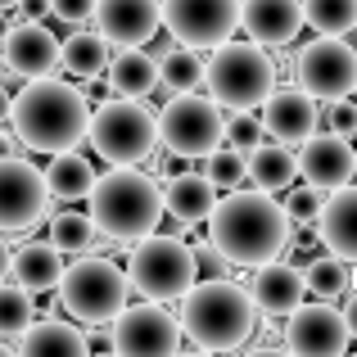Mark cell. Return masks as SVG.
<instances>
[{
  "instance_id": "obj_1",
  "label": "cell",
  "mask_w": 357,
  "mask_h": 357,
  "mask_svg": "<svg viewBox=\"0 0 357 357\" xmlns=\"http://www.w3.org/2000/svg\"><path fill=\"white\" fill-rule=\"evenodd\" d=\"M289 218L267 190H227L208 213V244L231 267H262L289 249Z\"/></svg>"
},
{
  "instance_id": "obj_2",
  "label": "cell",
  "mask_w": 357,
  "mask_h": 357,
  "mask_svg": "<svg viewBox=\"0 0 357 357\" xmlns=\"http://www.w3.org/2000/svg\"><path fill=\"white\" fill-rule=\"evenodd\" d=\"M14 136L36 154H63L77 149L86 140L91 127V105L82 96V86L63 77H36L23 82V91L14 96Z\"/></svg>"
},
{
  "instance_id": "obj_3",
  "label": "cell",
  "mask_w": 357,
  "mask_h": 357,
  "mask_svg": "<svg viewBox=\"0 0 357 357\" xmlns=\"http://www.w3.org/2000/svg\"><path fill=\"white\" fill-rule=\"evenodd\" d=\"M91 199V222L100 236L118 240V244H140L145 236H154L163 222V185L140 167H114L96 181Z\"/></svg>"
},
{
  "instance_id": "obj_4",
  "label": "cell",
  "mask_w": 357,
  "mask_h": 357,
  "mask_svg": "<svg viewBox=\"0 0 357 357\" xmlns=\"http://www.w3.org/2000/svg\"><path fill=\"white\" fill-rule=\"evenodd\" d=\"M181 331L204 353H231L253 340L258 307L236 280H199L181 298Z\"/></svg>"
},
{
  "instance_id": "obj_5",
  "label": "cell",
  "mask_w": 357,
  "mask_h": 357,
  "mask_svg": "<svg viewBox=\"0 0 357 357\" xmlns=\"http://www.w3.org/2000/svg\"><path fill=\"white\" fill-rule=\"evenodd\" d=\"M204 86H208V100H218L231 114H244V109H262V100L276 91V63H271L267 45L249 41H222L208 59V73H204Z\"/></svg>"
},
{
  "instance_id": "obj_6",
  "label": "cell",
  "mask_w": 357,
  "mask_h": 357,
  "mask_svg": "<svg viewBox=\"0 0 357 357\" xmlns=\"http://www.w3.org/2000/svg\"><path fill=\"white\" fill-rule=\"evenodd\" d=\"M86 140L105 163L114 167H140L158 145V114L145 100H105L100 109H91Z\"/></svg>"
},
{
  "instance_id": "obj_7",
  "label": "cell",
  "mask_w": 357,
  "mask_h": 357,
  "mask_svg": "<svg viewBox=\"0 0 357 357\" xmlns=\"http://www.w3.org/2000/svg\"><path fill=\"white\" fill-rule=\"evenodd\" d=\"M127 294H131V280L118 262L109 258H77L73 267H63V280H59V303L68 317L86 326H105L127 307Z\"/></svg>"
},
{
  "instance_id": "obj_8",
  "label": "cell",
  "mask_w": 357,
  "mask_h": 357,
  "mask_svg": "<svg viewBox=\"0 0 357 357\" xmlns=\"http://www.w3.org/2000/svg\"><path fill=\"white\" fill-rule=\"evenodd\" d=\"M127 280L149 298V303H167V298H185L199 285L195 271V249L176 236H145L127 258Z\"/></svg>"
},
{
  "instance_id": "obj_9",
  "label": "cell",
  "mask_w": 357,
  "mask_h": 357,
  "mask_svg": "<svg viewBox=\"0 0 357 357\" xmlns=\"http://www.w3.org/2000/svg\"><path fill=\"white\" fill-rule=\"evenodd\" d=\"M227 109L218 100L199 96H172L163 109H158V145L176 158H208L213 149L227 140Z\"/></svg>"
},
{
  "instance_id": "obj_10",
  "label": "cell",
  "mask_w": 357,
  "mask_h": 357,
  "mask_svg": "<svg viewBox=\"0 0 357 357\" xmlns=\"http://www.w3.org/2000/svg\"><path fill=\"white\" fill-rule=\"evenodd\" d=\"M294 77L321 105L349 100L357 91V50L340 36H317L294 54Z\"/></svg>"
},
{
  "instance_id": "obj_11",
  "label": "cell",
  "mask_w": 357,
  "mask_h": 357,
  "mask_svg": "<svg viewBox=\"0 0 357 357\" xmlns=\"http://www.w3.org/2000/svg\"><path fill=\"white\" fill-rule=\"evenodd\" d=\"M181 317L163 303H136L114 317V353L118 357H176L181 353Z\"/></svg>"
},
{
  "instance_id": "obj_12",
  "label": "cell",
  "mask_w": 357,
  "mask_h": 357,
  "mask_svg": "<svg viewBox=\"0 0 357 357\" xmlns=\"http://www.w3.org/2000/svg\"><path fill=\"white\" fill-rule=\"evenodd\" d=\"M163 27L190 50H218L240 27V0H163Z\"/></svg>"
},
{
  "instance_id": "obj_13",
  "label": "cell",
  "mask_w": 357,
  "mask_h": 357,
  "mask_svg": "<svg viewBox=\"0 0 357 357\" xmlns=\"http://www.w3.org/2000/svg\"><path fill=\"white\" fill-rule=\"evenodd\" d=\"M45 204H50V185L41 167L0 154V231H32L45 218Z\"/></svg>"
},
{
  "instance_id": "obj_14",
  "label": "cell",
  "mask_w": 357,
  "mask_h": 357,
  "mask_svg": "<svg viewBox=\"0 0 357 357\" xmlns=\"http://www.w3.org/2000/svg\"><path fill=\"white\" fill-rule=\"evenodd\" d=\"M285 349L294 357H344V349H349L344 307H331V303H321V298H312V303H303L298 312H289Z\"/></svg>"
},
{
  "instance_id": "obj_15",
  "label": "cell",
  "mask_w": 357,
  "mask_h": 357,
  "mask_svg": "<svg viewBox=\"0 0 357 357\" xmlns=\"http://www.w3.org/2000/svg\"><path fill=\"white\" fill-rule=\"evenodd\" d=\"M262 127L280 145H307L321 131V100H312L303 86H280L262 100Z\"/></svg>"
},
{
  "instance_id": "obj_16",
  "label": "cell",
  "mask_w": 357,
  "mask_h": 357,
  "mask_svg": "<svg viewBox=\"0 0 357 357\" xmlns=\"http://www.w3.org/2000/svg\"><path fill=\"white\" fill-rule=\"evenodd\" d=\"M96 32L109 45H145L163 27V0H96Z\"/></svg>"
},
{
  "instance_id": "obj_17",
  "label": "cell",
  "mask_w": 357,
  "mask_h": 357,
  "mask_svg": "<svg viewBox=\"0 0 357 357\" xmlns=\"http://www.w3.org/2000/svg\"><path fill=\"white\" fill-rule=\"evenodd\" d=\"M0 59L14 77L36 82L50 77L59 68V36L50 32L45 23H14L5 36H0Z\"/></svg>"
},
{
  "instance_id": "obj_18",
  "label": "cell",
  "mask_w": 357,
  "mask_h": 357,
  "mask_svg": "<svg viewBox=\"0 0 357 357\" xmlns=\"http://www.w3.org/2000/svg\"><path fill=\"white\" fill-rule=\"evenodd\" d=\"M353 172H357V149L344 136H335V131H317V136L298 149V176H303L307 185H317V190H326V195L349 185Z\"/></svg>"
},
{
  "instance_id": "obj_19",
  "label": "cell",
  "mask_w": 357,
  "mask_h": 357,
  "mask_svg": "<svg viewBox=\"0 0 357 357\" xmlns=\"http://www.w3.org/2000/svg\"><path fill=\"white\" fill-rule=\"evenodd\" d=\"M249 298H253V307H258L262 317H289V312H298L303 298H307L303 267L280 262V258L276 262H262L258 276H253V285H249Z\"/></svg>"
},
{
  "instance_id": "obj_20",
  "label": "cell",
  "mask_w": 357,
  "mask_h": 357,
  "mask_svg": "<svg viewBox=\"0 0 357 357\" xmlns=\"http://www.w3.org/2000/svg\"><path fill=\"white\" fill-rule=\"evenodd\" d=\"M303 23V0H240V27L258 45H289Z\"/></svg>"
},
{
  "instance_id": "obj_21",
  "label": "cell",
  "mask_w": 357,
  "mask_h": 357,
  "mask_svg": "<svg viewBox=\"0 0 357 357\" xmlns=\"http://www.w3.org/2000/svg\"><path fill=\"white\" fill-rule=\"evenodd\" d=\"M158 86H163V73L145 45H122L109 59V91L118 100H149Z\"/></svg>"
},
{
  "instance_id": "obj_22",
  "label": "cell",
  "mask_w": 357,
  "mask_h": 357,
  "mask_svg": "<svg viewBox=\"0 0 357 357\" xmlns=\"http://www.w3.org/2000/svg\"><path fill=\"white\" fill-rule=\"evenodd\" d=\"M317 236L321 244L344 262H357V185H340L331 190L321 208V222H317Z\"/></svg>"
},
{
  "instance_id": "obj_23",
  "label": "cell",
  "mask_w": 357,
  "mask_h": 357,
  "mask_svg": "<svg viewBox=\"0 0 357 357\" xmlns=\"http://www.w3.org/2000/svg\"><path fill=\"white\" fill-rule=\"evenodd\" d=\"M163 208L172 213L181 227H199L208 222V213L218 208V190L204 172H181L172 181H163Z\"/></svg>"
},
{
  "instance_id": "obj_24",
  "label": "cell",
  "mask_w": 357,
  "mask_h": 357,
  "mask_svg": "<svg viewBox=\"0 0 357 357\" xmlns=\"http://www.w3.org/2000/svg\"><path fill=\"white\" fill-rule=\"evenodd\" d=\"M9 271H14V285H23L27 294H45V289H59L63 280V253L54 244H23L14 249Z\"/></svg>"
},
{
  "instance_id": "obj_25",
  "label": "cell",
  "mask_w": 357,
  "mask_h": 357,
  "mask_svg": "<svg viewBox=\"0 0 357 357\" xmlns=\"http://www.w3.org/2000/svg\"><path fill=\"white\" fill-rule=\"evenodd\" d=\"M298 176V154L289 145H280V140H262L258 149H249V181L253 190H289Z\"/></svg>"
},
{
  "instance_id": "obj_26",
  "label": "cell",
  "mask_w": 357,
  "mask_h": 357,
  "mask_svg": "<svg viewBox=\"0 0 357 357\" xmlns=\"http://www.w3.org/2000/svg\"><path fill=\"white\" fill-rule=\"evenodd\" d=\"M18 357H91L86 335L68 321H32V331L18 340Z\"/></svg>"
},
{
  "instance_id": "obj_27",
  "label": "cell",
  "mask_w": 357,
  "mask_h": 357,
  "mask_svg": "<svg viewBox=\"0 0 357 357\" xmlns=\"http://www.w3.org/2000/svg\"><path fill=\"white\" fill-rule=\"evenodd\" d=\"M109 41L100 32H73V36H63L59 41V63H63V73L68 77H77V82H96L100 73H109Z\"/></svg>"
},
{
  "instance_id": "obj_28",
  "label": "cell",
  "mask_w": 357,
  "mask_h": 357,
  "mask_svg": "<svg viewBox=\"0 0 357 357\" xmlns=\"http://www.w3.org/2000/svg\"><path fill=\"white\" fill-rule=\"evenodd\" d=\"M96 167H91L86 154L77 149H63V154H50V167H45V185H50V199H86L96 190Z\"/></svg>"
},
{
  "instance_id": "obj_29",
  "label": "cell",
  "mask_w": 357,
  "mask_h": 357,
  "mask_svg": "<svg viewBox=\"0 0 357 357\" xmlns=\"http://www.w3.org/2000/svg\"><path fill=\"white\" fill-rule=\"evenodd\" d=\"M158 73H163V86L172 91V96H190V91L204 86V73H208V63L199 59V50H190V45H176V50L167 54L163 63H158Z\"/></svg>"
},
{
  "instance_id": "obj_30",
  "label": "cell",
  "mask_w": 357,
  "mask_h": 357,
  "mask_svg": "<svg viewBox=\"0 0 357 357\" xmlns=\"http://www.w3.org/2000/svg\"><path fill=\"white\" fill-rule=\"evenodd\" d=\"M303 18L317 36H344L357 27V0H303Z\"/></svg>"
},
{
  "instance_id": "obj_31",
  "label": "cell",
  "mask_w": 357,
  "mask_h": 357,
  "mask_svg": "<svg viewBox=\"0 0 357 357\" xmlns=\"http://www.w3.org/2000/svg\"><path fill=\"white\" fill-rule=\"evenodd\" d=\"M303 276H307V294L331 303V298H340L349 289V262L335 258V253H317V258H307Z\"/></svg>"
},
{
  "instance_id": "obj_32",
  "label": "cell",
  "mask_w": 357,
  "mask_h": 357,
  "mask_svg": "<svg viewBox=\"0 0 357 357\" xmlns=\"http://www.w3.org/2000/svg\"><path fill=\"white\" fill-rule=\"evenodd\" d=\"M96 222H91V213H54L50 218V244L59 253H86L91 244H96Z\"/></svg>"
},
{
  "instance_id": "obj_33",
  "label": "cell",
  "mask_w": 357,
  "mask_h": 357,
  "mask_svg": "<svg viewBox=\"0 0 357 357\" xmlns=\"http://www.w3.org/2000/svg\"><path fill=\"white\" fill-rule=\"evenodd\" d=\"M32 294L23 285H0V340H23L32 331Z\"/></svg>"
},
{
  "instance_id": "obj_34",
  "label": "cell",
  "mask_w": 357,
  "mask_h": 357,
  "mask_svg": "<svg viewBox=\"0 0 357 357\" xmlns=\"http://www.w3.org/2000/svg\"><path fill=\"white\" fill-rule=\"evenodd\" d=\"M204 176L213 181V190H236V185L249 176V154L231 145H218L208 158H204Z\"/></svg>"
},
{
  "instance_id": "obj_35",
  "label": "cell",
  "mask_w": 357,
  "mask_h": 357,
  "mask_svg": "<svg viewBox=\"0 0 357 357\" xmlns=\"http://www.w3.org/2000/svg\"><path fill=\"white\" fill-rule=\"evenodd\" d=\"M280 208H285L289 227H317L321 208H326V190H317V185H289Z\"/></svg>"
},
{
  "instance_id": "obj_36",
  "label": "cell",
  "mask_w": 357,
  "mask_h": 357,
  "mask_svg": "<svg viewBox=\"0 0 357 357\" xmlns=\"http://www.w3.org/2000/svg\"><path fill=\"white\" fill-rule=\"evenodd\" d=\"M262 140H267V127H262V114H253V109H244V114H231L227 118V145L231 149H258Z\"/></svg>"
},
{
  "instance_id": "obj_37",
  "label": "cell",
  "mask_w": 357,
  "mask_h": 357,
  "mask_svg": "<svg viewBox=\"0 0 357 357\" xmlns=\"http://www.w3.org/2000/svg\"><path fill=\"white\" fill-rule=\"evenodd\" d=\"M195 271H199V280H227L231 276V262L222 258L213 244H199V249H195Z\"/></svg>"
},
{
  "instance_id": "obj_38",
  "label": "cell",
  "mask_w": 357,
  "mask_h": 357,
  "mask_svg": "<svg viewBox=\"0 0 357 357\" xmlns=\"http://www.w3.org/2000/svg\"><path fill=\"white\" fill-rule=\"evenodd\" d=\"M321 122L335 131V136H344V140H349L353 131H357V109H353V105H344V100H335V105L321 114Z\"/></svg>"
},
{
  "instance_id": "obj_39",
  "label": "cell",
  "mask_w": 357,
  "mask_h": 357,
  "mask_svg": "<svg viewBox=\"0 0 357 357\" xmlns=\"http://www.w3.org/2000/svg\"><path fill=\"white\" fill-rule=\"evenodd\" d=\"M50 14L59 18V23H73V27H82L91 14H96V0H50Z\"/></svg>"
},
{
  "instance_id": "obj_40",
  "label": "cell",
  "mask_w": 357,
  "mask_h": 357,
  "mask_svg": "<svg viewBox=\"0 0 357 357\" xmlns=\"http://www.w3.org/2000/svg\"><path fill=\"white\" fill-rule=\"evenodd\" d=\"M14 14H18V23H41V18L50 14V0H23Z\"/></svg>"
},
{
  "instance_id": "obj_41",
  "label": "cell",
  "mask_w": 357,
  "mask_h": 357,
  "mask_svg": "<svg viewBox=\"0 0 357 357\" xmlns=\"http://www.w3.org/2000/svg\"><path fill=\"white\" fill-rule=\"evenodd\" d=\"M344 321H349V335H357V289L349 294V303H344Z\"/></svg>"
},
{
  "instance_id": "obj_42",
  "label": "cell",
  "mask_w": 357,
  "mask_h": 357,
  "mask_svg": "<svg viewBox=\"0 0 357 357\" xmlns=\"http://www.w3.org/2000/svg\"><path fill=\"white\" fill-rule=\"evenodd\" d=\"M244 357H294L289 349H276V344H267V349H249Z\"/></svg>"
},
{
  "instance_id": "obj_43",
  "label": "cell",
  "mask_w": 357,
  "mask_h": 357,
  "mask_svg": "<svg viewBox=\"0 0 357 357\" xmlns=\"http://www.w3.org/2000/svg\"><path fill=\"white\" fill-rule=\"evenodd\" d=\"M9 262H14V253H9V244L0 240V285H5V276H9Z\"/></svg>"
},
{
  "instance_id": "obj_44",
  "label": "cell",
  "mask_w": 357,
  "mask_h": 357,
  "mask_svg": "<svg viewBox=\"0 0 357 357\" xmlns=\"http://www.w3.org/2000/svg\"><path fill=\"white\" fill-rule=\"evenodd\" d=\"M9 114H14V100H9L5 86H0V122H9Z\"/></svg>"
},
{
  "instance_id": "obj_45",
  "label": "cell",
  "mask_w": 357,
  "mask_h": 357,
  "mask_svg": "<svg viewBox=\"0 0 357 357\" xmlns=\"http://www.w3.org/2000/svg\"><path fill=\"white\" fill-rule=\"evenodd\" d=\"M18 5H23V0H0V14H14Z\"/></svg>"
},
{
  "instance_id": "obj_46",
  "label": "cell",
  "mask_w": 357,
  "mask_h": 357,
  "mask_svg": "<svg viewBox=\"0 0 357 357\" xmlns=\"http://www.w3.org/2000/svg\"><path fill=\"white\" fill-rule=\"evenodd\" d=\"M0 357H18V353H14V349H9V344H5V340H0Z\"/></svg>"
},
{
  "instance_id": "obj_47",
  "label": "cell",
  "mask_w": 357,
  "mask_h": 357,
  "mask_svg": "<svg viewBox=\"0 0 357 357\" xmlns=\"http://www.w3.org/2000/svg\"><path fill=\"white\" fill-rule=\"evenodd\" d=\"M176 357H218V353H204V349H199V353H176Z\"/></svg>"
},
{
  "instance_id": "obj_48",
  "label": "cell",
  "mask_w": 357,
  "mask_h": 357,
  "mask_svg": "<svg viewBox=\"0 0 357 357\" xmlns=\"http://www.w3.org/2000/svg\"><path fill=\"white\" fill-rule=\"evenodd\" d=\"M5 73H9V68H5V59H0V82H5Z\"/></svg>"
},
{
  "instance_id": "obj_49",
  "label": "cell",
  "mask_w": 357,
  "mask_h": 357,
  "mask_svg": "<svg viewBox=\"0 0 357 357\" xmlns=\"http://www.w3.org/2000/svg\"><path fill=\"white\" fill-rule=\"evenodd\" d=\"M91 357H118V353H91Z\"/></svg>"
},
{
  "instance_id": "obj_50",
  "label": "cell",
  "mask_w": 357,
  "mask_h": 357,
  "mask_svg": "<svg viewBox=\"0 0 357 357\" xmlns=\"http://www.w3.org/2000/svg\"><path fill=\"white\" fill-rule=\"evenodd\" d=\"M353 32H357V27H353Z\"/></svg>"
}]
</instances>
